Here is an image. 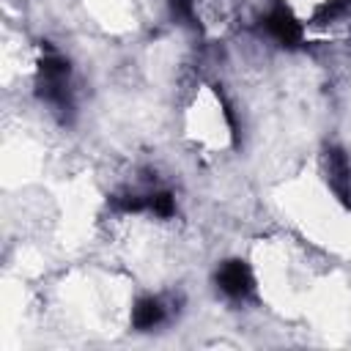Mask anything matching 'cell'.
I'll use <instances>...</instances> for the list:
<instances>
[{
  "mask_svg": "<svg viewBox=\"0 0 351 351\" xmlns=\"http://www.w3.org/2000/svg\"><path fill=\"white\" fill-rule=\"evenodd\" d=\"M263 30H266L269 38H274L280 47H288V49L299 47L302 38H304L302 22H299V19L291 14V8L282 5V3H277V5H271V8L266 11V16H263Z\"/></svg>",
  "mask_w": 351,
  "mask_h": 351,
  "instance_id": "obj_1",
  "label": "cell"
},
{
  "mask_svg": "<svg viewBox=\"0 0 351 351\" xmlns=\"http://www.w3.org/2000/svg\"><path fill=\"white\" fill-rule=\"evenodd\" d=\"M217 288L228 296V299H247L252 296L255 291V280H252V271L244 261H225L219 269H217Z\"/></svg>",
  "mask_w": 351,
  "mask_h": 351,
  "instance_id": "obj_2",
  "label": "cell"
},
{
  "mask_svg": "<svg viewBox=\"0 0 351 351\" xmlns=\"http://www.w3.org/2000/svg\"><path fill=\"white\" fill-rule=\"evenodd\" d=\"M326 181H329V189L337 195V200L351 206V165L340 151L326 154Z\"/></svg>",
  "mask_w": 351,
  "mask_h": 351,
  "instance_id": "obj_3",
  "label": "cell"
},
{
  "mask_svg": "<svg viewBox=\"0 0 351 351\" xmlns=\"http://www.w3.org/2000/svg\"><path fill=\"white\" fill-rule=\"evenodd\" d=\"M162 321H165V304H162L156 296L140 299V302L134 304V310H132V324H134V329H140V332L156 329Z\"/></svg>",
  "mask_w": 351,
  "mask_h": 351,
  "instance_id": "obj_4",
  "label": "cell"
}]
</instances>
